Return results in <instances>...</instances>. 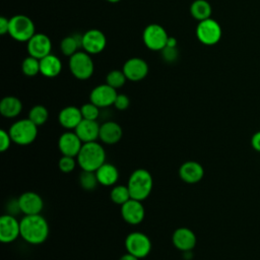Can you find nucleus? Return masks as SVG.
I'll return each instance as SVG.
<instances>
[{
  "label": "nucleus",
  "mask_w": 260,
  "mask_h": 260,
  "mask_svg": "<svg viewBox=\"0 0 260 260\" xmlns=\"http://www.w3.org/2000/svg\"><path fill=\"white\" fill-rule=\"evenodd\" d=\"M69 69L75 78L86 80L93 74L94 64L88 53L78 51L69 57Z\"/></svg>",
  "instance_id": "6"
},
{
  "label": "nucleus",
  "mask_w": 260,
  "mask_h": 260,
  "mask_svg": "<svg viewBox=\"0 0 260 260\" xmlns=\"http://www.w3.org/2000/svg\"><path fill=\"white\" fill-rule=\"evenodd\" d=\"M221 27L219 23L210 18L199 21L196 26V37L198 41L206 46H213L220 41Z\"/></svg>",
  "instance_id": "7"
},
{
  "label": "nucleus",
  "mask_w": 260,
  "mask_h": 260,
  "mask_svg": "<svg viewBox=\"0 0 260 260\" xmlns=\"http://www.w3.org/2000/svg\"><path fill=\"white\" fill-rule=\"evenodd\" d=\"M83 142L75 132L67 131L61 134L58 139V147L62 155L76 157L79 153Z\"/></svg>",
  "instance_id": "17"
},
{
  "label": "nucleus",
  "mask_w": 260,
  "mask_h": 260,
  "mask_svg": "<svg viewBox=\"0 0 260 260\" xmlns=\"http://www.w3.org/2000/svg\"><path fill=\"white\" fill-rule=\"evenodd\" d=\"M36 34L34 21L24 14H16L9 18L8 35L15 41L27 43Z\"/></svg>",
  "instance_id": "4"
},
{
  "label": "nucleus",
  "mask_w": 260,
  "mask_h": 260,
  "mask_svg": "<svg viewBox=\"0 0 260 260\" xmlns=\"http://www.w3.org/2000/svg\"><path fill=\"white\" fill-rule=\"evenodd\" d=\"M123 72L130 81H140L148 73V64L145 60L133 57L128 59L123 65Z\"/></svg>",
  "instance_id": "16"
},
{
  "label": "nucleus",
  "mask_w": 260,
  "mask_h": 260,
  "mask_svg": "<svg viewBox=\"0 0 260 260\" xmlns=\"http://www.w3.org/2000/svg\"><path fill=\"white\" fill-rule=\"evenodd\" d=\"M49 118V112L46 107L42 105L34 106L28 112V119L38 127L44 125Z\"/></svg>",
  "instance_id": "29"
},
{
  "label": "nucleus",
  "mask_w": 260,
  "mask_h": 260,
  "mask_svg": "<svg viewBox=\"0 0 260 260\" xmlns=\"http://www.w3.org/2000/svg\"><path fill=\"white\" fill-rule=\"evenodd\" d=\"M20 236V221L12 214H3L0 217V241L8 244Z\"/></svg>",
  "instance_id": "11"
},
{
  "label": "nucleus",
  "mask_w": 260,
  "mask_h": 260,
  "mask_svg": "<svg viewBox=\"0 0 260 260\" xmlns=\"http://www.w3.org/2000/svg\"><path fill=\"white\" fill-rule=\"evenodd\" d=\"M172 241L174 246L183 252L192 251L196 246V236L193 231L188 228H179L177 229L173 236Z\"/></svg>",
  "instance_id": "18"
},
{
  "label": "nucleus",
  "mask_w": 260,
  "mask_h": 260,
  "mask_svg": "<svg viewBox=\"0 0 260 260\" xmlns=\"http://www.w3.org/2000/svg\"><path fill=\"white\" fill-rule=\"evenodd\" d=\"M49 236V224L41 214L24 215L20 220V237L31 245L44 243Z\"/></svg>",
  "instance_id": "1"
},
{
  "label": "nucleus",
  "mask_w": 260,
  "mask_h": 260,
  "mask_svg": "<svg viewBox=\"0 0 260 260\" xmlns=\"http://www.w3.org/2000/svg\"><path fill=\"white\" fill-rule=\"evenodd\" d=\"M80 108L74 106H68L63 108L58 116L60 125L68 130H74L82 120Z\"/></svg>",
  "instance_id": "21"
},
{
  "label": "nucleus",
  "mask_w": 260,
  "mask_h": 260,
  "mask_svg": "<svg viewBox=\"0 0 260 260\" xmlns=\"http://www.w3.org/2000/svg\"><path fill=\"white\" fill-rule=\"evenodd\" d=\"M82 45V35H72L65 37L61 43H60V49L63 55L71 57L76 52H78V49L81 48Z\"/></svg>",
  "instance_id": "26"
},
{
  "label": "nucleus",
  "mask_w": 260,
  "mask_h": 260,
  "mask_svg": "<svg viewBox=\"0 0 260 260\" xmlns=\"http://www.w3.org/2000/svg\"><path fill=\"white\" fill-rule=\"evenodd\" d=\"M77 165L82 171L95 172L106 162V151L96 141L83 143L79 153L76 156Z\"/></svg>",
  "instance_id": "2"
},
{
  "label": "nucleus",
  "mask_w": 260,
  "mask_h": 260,
  "mask_svg": "<svg viewBox=\"0 0 260 260\" xmlns=\"http://www.w3.org/2000/svg\"><path fill=\"white\" fill-rule=\"evenodd\" d=\"M78 181L81 188L86 191L94 190L99 184L95 172H90V171H82V173L78 178Z\"/></svg>",
  "instance_id": "31"
},
{
  "label": "nucleus",
  "mask_w": 260,
  "mask_h": 260,
  "mask_svg": "<svg viewBox=\"0 0 260 260\" xmlns=\"http://www.w3.org/2000/svg\"><path fill=\"white\" fill-rule=\"evenodd\" d=\"M121 215L123 219L129 224L140 223L145 216V210L142 201L136 199H129L126 203L121 205Z\"/></svg>",
  "instance_id": "15"
},
{
  "label": "nucleus",
  "mask_w": 260,
  "mask_h": 260,
  "mask_svg": "<svg viewBox=\"0 0 260 260\" xmlns=\"http://www.w3.org/2000/svg\"><path fill=\"white\" fill-rule=\"evenodd\" d=\"M251 144L256 151L260 152V131L256 132L251 139Z\"/></svg>",
  "instance_id": "39"
},
{
  "label": "nucleus",
  "mask_w": 260,
  "mask_h": 260,
  "mask_svg": "<svg viewBox=\"0 0 260 260\" xmlns=\"http://www.w3.org/2000/svg\"><path fill=\"white\" fill-rule=\"evenodd\" d=\"M21 71L26 76H36L40 73V59L28 56L21 63Z\"/></svg>",
  "instance_id": "30"
},
{
  "label": "nucleus",
  "mask_w": 260,
  "mask_h": 260,
  "mask_svg": "<svg viewBox=\"0 0 260 260\" xmlns=\"http://www.w3.org/2000/svg\"><path fill=\"white\" fill-rule=\"evenodd\" d=\"M62 70L61 60L53 55L49 54L40 60V73L48 78L56 77Z\"/></svg>",
  "instance_id": "23"
},
{
  "label": "nucleus",
  "mask_w": 260,
  "mask_h": 260,
  "mask_svg": "<svg viewBox=\"0 0 260 260\" xmlns=\"http://www.w3.org/2000/svg\"><path fill=\"white\" fill-rule=\"evenodd\" d=\"M22 110L20 100L13 95L5 96L0 102V113L5 118H15Z\"/></svg>",
  "instance_id": "25"
},
{
  "label": "nucleus",
  "mask_w": 260,
  "mask_h": 260,
  "mask_svg": "<svg viewBox=\"0 0 260 260\" xmlns=\"http://www.w3.org/2000/svg\"><path fill=\"white\" fill-rule=\"evenodd\" d=\"M12 142L18 145H28L32 143L38 135V126L28 118L14 122L8 130Z\"/></svg>",
  "instance_id": "5"
},
{
  "label": "nucleus",
  "mask_w": 260,
  "mask_h": 260,
  "mask_svg": "<svg viewBox=\"0 0 260 260\" xmlns=\"http://www.w3.org/2000/svg\"><path fill=\"white\" fill-rule=\"evenodd\" d=\"M123 135L122 127L114 122V121H107L100 126V136L99 138L106 144L112 145L116 144L120 141Z\"/></svg>",
  "instance_id": "22"
},
{
  "label": "nucleus",
  "mask_w": 260,
  "mask_h": 260,
  "mask_svg": "<svg viewBox=\"0 0 260 260\" xmlns=\"http://www.w3.org/2000/svg\"><path fill=\"white\" fill-rule=\"evenodd\" d=\"M106 1H108V2H110V3H118V2H120L121 0H106Z\"/></svg>",
  "instance_id": "42"
},
{
  "label": "nucleus",
  "mask_w": 260,
  "mask_h": 260,
  "mask_svg": "<svg viewBox=\"0 0 260 260\" xmlns=\"http://www.w3.org/2000/svg\"><path fill=\"white\" fill-rule=\"evenodd\" d=\"M126 80L128 79L124 74L123 70H118V69L112 70L106 76V83L115 89L122 87L125 84Z\"/></svg>",
  "instance_id": "32"
},
{
  "label": "nucleus",
  "mask_w": 260,
  "mask_h": 260,
  "mask_svg": "<svg viewBox=\"0 0 260 260\" xmlns=\"http://www.w3.org/2000/svg\"><path fill=\"white\" fill-rule=\"evenodd\" d=\"M179 176L185 183L195 184L203 178L204 170L199 162L195 160H188L180 167Z\"/></svg>",
  "instance_id": "19"
},
{
  "label": "nucleus",
  "mask_w": 260,
  "mask_h": 260,
  "mask_svg": "<svg viewBox=\"0 0 260 260\" xmlns=\"http://www.w3.org/2000/svg\"><path fill=\"white\" fill-rule=\"evenodd\" d=\"M18 205L20 212L24 215L40 214L44 207V201L42 197L32 191L22 193L18 198Z\"/></svg>",
  "instance_id": "14"
},
{
  "label": "nucleus",
  "mask_w": 260,
  "mask_h": 260,
  "mask_svg": "<svg viewBox=\"0 0 260 260\" xmlns=\"http://www.w3.org/2000/svg\"><path fill=\"white\" fill-rule=\"evenodd\" d=\"M130 105V100L128 98V95L124 94V93H118L116 96V100L114 102V106L117 110L119 111H124L126 109H128Z\"/></svg>",
  "instance_id": "36"
},
{
  "label": "nucleus",
  "mask_w": 260,
  "mask_h": 260,
  "mask_svg": "<svg viewBox=\"0 0 260 260\" xmlns=\"http://www.w3.org/2000/svg\"><path fill=\"white\" fill-rule=\"evenodd\" d=\"M77 164V159L73 156H68V155H62L61 158L58 161V167L61 172L68 174L71 173Z\"/></svg>",
  "instance_id": "34"
},
{
  "label": "nucleus",
  "mask_w": 260,
  "mask_h": 260,
  "mask_svg": "<svg viewBox=\"0 0 260 260\" xmlns=\"http://www.w3.org/2000/svg\"><path fill=\"white\" fill-rule=\"evenodd\" d=\"M11 143H12V139L9 132L3 129L0 130V150L2 152L6 151L10 147Z\"/></svg>",
  "instance_id": "37"
},
{
  "label": "nucleus",
  "mask_w": 260,
  "mask_h": 260,
  "mask_svg": "<svg viewBox=\"0 0 260 260\" xmlns=\"http://www.w3.org/2000/svg\"><path fill=\"white\" fill-rule=\"evenodd\" d=\"M127 187L132 199L143 201L146 199L153 187L151 174L145 169H137L130 175Z\"/></svg>",
  "instance_id": "3"
},
{
  "label": "nucleus",
  "mask_w": 260,
  "mask_h": 260,
  "mask_svg": "<svg viewBox=\"0 0 260 260\" xmlns=\"http://www.w3.org/2000/svg\"><path fill=\"white\" fill-rule=\"evenodd\" d=\"M106 46L107 38L105 34L100 29H88L82 35L81 48L89 55H94L103 52Z\"/></svg>",
  "instance_id": "10"
},
{
  "label": "nucleus",
  "mask_w": 260,
  "mask_h": 260,
  "mask_svg": "<svg viewBox=\"0 0 260 260\" xmlns=\"http://www.w3.org/2000/svg\"><path fill=\"white\" fill-rule=\"evenodd\" d=\"M117 90L107 83L100 84L92 88L89 93V101L99 108H107L114 105Z\"/></svg>",
  "instance_id": "13"
},
{
  "label": "nucleus",
  "mask_w": 260,
  "mask_h": 260,
  "mask_svg": "<svg viewBox=\"0 0 260 260\" xmlns=\"http://www.w3.org/2000/svg\"><path fill=\"white\" fill-rule=\"evenodd\" d=\"M26 44L28 55L37 59L41 60L42 58L51 54L52 42L50 38L43 32H36Z\"/></svg>",
  "instance_id": "12"
},
{
  "label": "nucleus",
  "mask_w": 260,
  "mask_h": 260,
  "mask_svg": "<svg viewBox=\"0 0 260 260\" xmlns=\"http://www.w3.org/2000/svg\"><path fill=\"white\" fill-rule=\"evenodd\" d=\"M161 57L162 59L168 62V63H173L178 59V55L179 52L177 50V48H173V47H168L166 46L161 51Z\"/></svg>",
  "instance_id": "35"
},
{
  "label": "nucleus",
  "mask_w": 260,
  "mask_h": 260,
  "mask_svg": "<svg viewBox=\"0 0 260 260\" xmlns=\"http://www.w3.org/2000/svg\"><path fill=\"white\" fill-rule=\"evenodd\" d=\"M168 39V32L157 23L148 24L142 34L144 45L151 51H161L167 46Z\"/></svg>",
  "instance_id": "8"
},
{
  "label": "nucleus",
  "mask_w": 260,
  "mask_h": 260,
  "mask_svg": "<svg viewBox=\"0 0 260 260\" xmlns=\"http://www.w3.org/2000/svg\"><path fill=\"white\" fill-rule=\"evenodd\" d=\"M119 260H139V258H137L136 256H134V255H132V254L127 252L126 254L122 255Z\"/></svg>",
  "instance_id": "40"
},
{
  "label": "nucleus",
  "mask_w": 260,
  "mask_h": 260,
  "mask_svg": "<svg viewBox=\"0 0 260 260\" xmlns=\"http://www.w3.org/2000/svg\"><path fill=\"white\" fill-rule=\"evenodd\" d=\"M126 251L137 258H145L151 250V242L149 238L140 232H133L125 239Z\"/></svg>",
  "instance_id": "9"
},
{
  "label": "nucleus",
  "mask_w": 260,
  "mask_h": 260,
  "mask_svg": "<svg viewBox=\"0 0 260 260\" xmlns=\"http://www.w3.org/2000/svg\"><path fill=\"white\" fill-rule=\"evenodd\" d=\"M110 198L111 200L119 205H123L124 203H126L129 199H131L130 196V192L129 189L124 185H116L112 188L111 192H110Z\"/></svg>",
  "instance_id": "28"
},
{
  "label": "nucleus",
  "mask_w": 260,
  "mask_h": 260,
  "mask_svg": "<svg viewBox=\"0 0 260 260\" xmlns=\"http://www.w3.org/2000/svg\"><path fill=\"white\" fill-rule=\"evenodd\" d=\"M211 12V5L206 0H195L190 6V13L192 17L198 21L210 18Z\"/></svg>",
  "instance_id": "27"
},
{
  "label": "nucleus",
  "mask_w": 260,
  "mask_h": 260,
  "mask_svg": "<svg viewBox=\"0 0 260 260\" xmlns=\"http://www.w3.org/2000/svg\"><path fill=\"white\" fill-rule=\"evenodd\" d=\"M95 175H96L99 184L106 187L114 186L119 179L118 169L114 165L109 162L103 164L95 171Z\"/></svg>",
  "instance_id": "24"
},
{
  "label": "nucleus",
  "mask_w": 260,
  "mask_h": 260,
  "mask_svg": "<svg viewBox=\"0 0 260 260\" xmlns=\"http://www.w3.org/2000/svg\"><path fill=\"white\" fill-rule=\"evenodd\" d=\"M100 126L94 120L82 119L74 129V132L83 143L95 141L100 136Z\"/></svg>",
  "instance_id": "20"
},
{
  "label": "nucleus",
  "mask_w": 260,
  "mask_h": 260,
  "mask_svg": "<svg viewBox=\"0 0 260 260\" xmlns=\"http://www.w3.org/2000/svg\"><path fill=\"white\" fill-rule=\"evenodd\" d=\"M9 30V19L5 16L0 17V34L6 35Z\"/></svg>",
  "instance_id": "38"
},
{
  "label": "nucleus",
  "mask_w": 260,
  "mask_h": 260,
  "mask_svg": "<svg viewBox=\"0 0 260 260\" xmlns=\"http://www.w3.org/2000/svg\"><path fill=\"white\" fill-rule=\"evenodd\" d=\"M177 44H178V42H177L176 38H174V37H169L168 42H167V46H168V47L177 48Z\"/></svg>",
  "instance_id": "41"
},
{
  "label": "nucleus",
  "mask_w": 260,
  "mask_h": 260,
  "mask_svg": "<svg viewBox=\"0 0 260 260\" xmlns=\"http://www.w3.org/2000/svg\"><path fill=\"white\" fill-rule=\"evenodd\" d=\"M80 111H81L82 118L86 119V120L96 121V119L100 116V108L91 102L82 105L80 108Z\"/></svg>",
  "instance_id": "33"
}]
</instances>
